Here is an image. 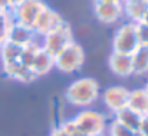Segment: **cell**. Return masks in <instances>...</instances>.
Returning a JSON list of instances; mask_svg holds the SVG:
<instances>
[{"mask_svg": "<svg viewBox=\"0 0 148 136\" xmlns=\"http://www.w3.org/2000/svg\"><path fill=\"white\" fill-rule=\"evenodd\" d=\"M140 135L141 136H148V113L141 118V125H140Z\"/></svg>", "mask_w": 148, "mask_h": 136, "instance_id": "603a6c76", "label": "cell"}, {"mask_svg": "<svg viewBox=\"0 0 148 136\" xmlns=\"http://www.w3.org/2000/svg\"><path fill=\"white\" fill-rule=\"evenodd\" d=\"M3 66V72L7 78L13 79V80H17L20 83H30L33 82L35 79H38L35 76V73L25 67L20 62H14V63H9V65H1Z\"/></svg>", "mask_w": 148, "mask_h": 136, "instance_id": "7c38bea8", "label": "cell"}, {"mask_svg": "<svg viewBox=\"0 0 148 136\" xmlns=\"http://www.w3.org/2000/svg\"><path fill=\"white\" fill-rule=\"evenodd\" d=\"M6 42H10L13 45L25 47V46L30 45L33 42H38V35L35 33L33 27H29L26 24H22V23H17V22L13 20V23L9 27Z\"/></svg>", "mask_w": 148, "mask_h": 136, "instance_id": "9c48e42d", "label": "cell"}, {"mask_svg": "<svg viewBox=\"0 0 148 136\" xmlns=\"http://www.w3.org/2000/svg\"><path fill=\"white\" fill-rule=\"evenodd\" d=\"M63 23H65L63 17L56 10L45 6V9L40 12V14L38 16V19L33 24V30L38 35V37H43L45 35H48L49 32L55 30L56 27H59Z\"/></svg>", "mask_w": 148, "mask_h": 136, "instance_id": "52a82bcc", "label": "cell"}, {"mask_svg": "<svg viewBox=\"0 0 148 136\" xmlns=\"http://www.w3.org/2000/svg\"><path fill=\"white\" fill-rule=\"evenodd\" d=\"M135 32H137L138 43L143 46H148V24L143 22L135 23Z\"/></svg>", "mask_w": 148, "mask_h": 136, "instance_id": "7402d4cb", "label": "cell"}, {"mask_svg": "<svg viewBox=\"0 0 148 136\" xmlns=\"http://www.w3.org/2000/svg\"><path fill=\"white\" fill-rule=\"evenodd\" d=\"M53 62H55V67L59 72L68 75L75 73L81 70V67L85 63V50L79 43L72 42L53 57Z\"/></svg>", "mask_w": 148, "mask_h": 136, "instance_id": "3957f363", "label": "cell"}, {"mask_svg": "<svg viewBox=\"0 0 148 136\" xmlns=\"http://www.w3.org/2000/svg\"><path fill=\"white\" fill-rule=\"evenodd\" d=\"M94 12L99 22L102 23H115L119 22L124 16L122 12V4L121 3H94Z\"/></svg>", "mask_w": 148, "mask_h": 136, "instance_id": "30bf717a", "label": "cell"}, {"mask_svg": "<svg viewBox=\"0 0 148 136\" xmlns=\"http://www.w3.org/2000/svg\"><path fill=\"white\" fill-rule=\"evenodd\" d=\"M141 118H143V116H141L140 113L134 112V110L130 109L128 106L124 107V109H121L119 112L114 113V120H115V122H118L119 125H122V126H125V128H130V129H132V131H135V132L140 131Z\"/></svg>", "mask_w": 148, "mask_h": 136, "instance_id": "2e32d148", "label": "cell"}, {"mask_svg": "<svg viewBox=\"0 0 148 136\" xmlns=\"http://www.w3.org/2000/svg\"><path fill=\"white\" fill-rule=\"evenodd\" d=\"M39 49H40V42H33V43H30V45L25 46V47L22 49V54H20L19 62H20L25 67H27V69L32 70V65H33V60H35L36 53H38Z\"/></svg>", "mask_w": 148, "mask_h": 136, "instance_id": "d6986e66", "label": "cell"}, {"mask_svg": "<svg viewBox=\"0 0 148 136\" xmlns=\"http://www.w3.org/2000/svg\"><path fill=\"white\" fill-rule=\"evenodd\" d=\"M108 65H109L111 72H112L114 75L119 76V78L134 76L131 54L119 53V52H114V50H112V53L109 54V59H108Z\"/></svg>", "mask_w": 148, "mask_h": 136, "instance_id": "8fae6325", "label": "cell"}, {"mask_svg": "<svg viewBox=\"0 0 148 136\" xmlns=\"http://www.w3.org/2000/svg\"><path fill=\"white\" fill-rule=\"evenodd\" d=\"M131 59H132L134 76L148 75V46L140 45L131 53Z\"/></svg>", "mask_w": 148, "mask_h": 136, "instance_id": "9a60e30c", "label": "cell"}, {"mask_svg": "<svg viewBox=\"0 0 148 136\" xmlns=\"http://www.w3.org/2000/svg\"><path fill=\"white\" fill-rule=\"evenodd\" d=\"M76 136H88V135H84V133H78Z\"/></svg>", "mask_w": 148, "mask_h": 136, "instance_id": "f546056e", "label": "cell"}, {"mask_svg": "<svg viewBox=\"0 0 148 136\" xmlns=\"http://www.w3.org/2000/svg\"><path fill=\"white\" fill-rule=\"evenodd\" d=\"M141 22H143V23H145V24H148V12L145 13V16L143 17V20H141Z\"/></svg>", "mask_w": 148, "mask_h": 136, "instance_id": "83f0119b", "label": "cell"}, {"mask_svg": "<svg viewBox=\"0 0 148 136\" xmlns=\"http://www.w3.org/2000/svg\"><path fill=\"white\" fill-rule=\"evenodd\" d=\"M0 10H4V12H9L10 10L9 0H0Z\"/></svg>", "mask_w": 148, "mask_h": 136, "instance_id": "d4e9b609", "label": "cell"}, {"mask_svg": "<svg viewBox=\"0 0 148 136\" xmlns=\"http://www.w3.org/2000/svg\"><path fill=\"white\" fill-rule=\"evenodd\" d=\"M50 136H68V135H66L59 126H55V129L50 132Z\"/></svg>", "mask_w": 148, "mask_h": 136, "instance_id": "cb8c5ba5", "label": "cell"}, {"mask_svg": "<svg viewBox=\"0 0 148 136\" xmlns=\"http://www.w3.org/2000/svg\"><path fill=\"white\" fill-rule=\"evenodd\" d=\"M45 6L46 4L42 0H25L17 7L12 9L10 13H12V17L14 22L26 24L29 27H33L38 16L45 9Z\"/></svg>", "mask_w": 148, "mask_h": 136, "instance_id": "8992f818", "label": "cell"}, {"mask_svg": "<svg viewBox=\"0 0 148 136\" xmlns=\"http://www.w3.org/2000/svg\"><path fill=\"white\" fill-rule=\"evenodd\" d=\"M55 67V62H53V56L49 54L45 49H40L38 50L36 53V57L33 60V65H32V72L35 73L36 78H40V76H45L48 75L50 70Z\"/></svg>", "mask_w": 148, "mask_h": 136, "instance_id": "5bb4252c", "label": "cell"}, {"mask_svg": "<svg viewBox=\"0 0 148 136\" xmlns=\"http://www.w3.org/2000/svg\"><path fill=\"white\" fill-rule=\"evenodd\" d=\"M144 89H145V92L148 93V79H147V82H145V86H144Z\"/></svg>", "mask_w": 148, "mask_h": 136, "instance_id": "f1b7e54d", "label": "cell"}, {"mask_svg": "<svg viewBox=\"0 0 148 136\" xmlns=\"http://www.w3.org/2000/svg\"><path fill=\"white\" fill-rule=\"evenodd\" d=\"M25 0H9V7H10V10L12 9H14V7H17L20 3H23Z\"/></svg>", "mask_w": 148, "mask_h": 136, "instance_id": "484cf974", "label": "cell"}, {"mask_svg": "<svg viewBox=\"0 0 148 136\" xmlns=\"http://www.w3.org/2000/svg\"><path fill=\"white\" fill-rule=\"evenodd\" d=\"M73 122L81 133L88 136H103L106 133L108 120L106 116L101 112L92 109H82L75 118Z\"/></svg>", "mask_w": 148, "mask_h": 136, "instance_id": "7a4b0ae2", "label": "cell"}, {"mask_svg": "<svg viewBox=\"0 0 148 136\" xmlns=\"http://www.w3.org/2000/svg\"><path fill=\"white\" fill-rule=\"evenodd\" d=\"M12 23H13V17L10 10L9 12L0 10V46L7 40V32Z\"/></svg>", "mask_w": 148, "mask_h": 136, "instance_id": "44dd1931", "label": "cell"}, {"mask_svg": "<svg viewBox=\"0 0 148 136\" xmlns=\"http://www.w3.org/2000/svg\"><path fill=\"white\" fill-rule=\"evenodd\" d=\"M143 1H145V3H148V0H143Z\"/></svg>", "mask_w": 148, "mask_h": 136, "instance_id": "4dcf8cb0", "label": "cell"}, {"mask_svg": "<svg viewBox=\"0 0 148 136\" xmlns=\"http://www.w3.org/2000/svg\"><path fill=\"white\" fill-rule=\"evenodd\" d=\"M128 107L134 112L140 113L141 116L148 113V93L144 88L130 90L128 96Z\"/></svg>", "mask_w": 148, "mask_h": 136, "instance_id": "e0dca14e", "label": "cell"}, {"mask_svg": "<svg viewBox=\"0 0 148 136\" xmlns=\"http://www.w3.org/2000/svg\"><path fill=\"white\" fill-rule=\"evenodd\" d=\"M138 46L140 43L137 39L135 23L125 22L115 30L114 37H112V50L114 52L131 54Z\"/></svg>", "mask_w": 148, "mask_h": 136, "instance_id": "5b68a950", "label": "cell"}, {"mask_svg": "<svg viewBox=\"0 0 148 136\" xmlns=\"http://www.w3.org/2000/svg\"><path fill=\"white\" fill-rule=\"evenodd\" d=\"M99 97V83L92 78H81L73 80L65 90V99L73 106L86 109Z\"/></svg>", "mask_w": 148, "mask_h": 136, "instance_id": "6da1fadb", "label": "cell"}, {"mask_svg": "<svg viewBox=\"0 0 148 136\" xmlns=\"http://www.w3.org/2000/svg\"><path fill=\"white\" fill-rule=\"evenodd\" d=\"M106 135L108 136H141L140 132H135V131H132L130 128H125V126L119 125L115 120H112L111 123H108Z\"/></svg>", "mask_w": 148, "mask_h": 136, "instance_id": "ffe728a7", "label": "cell"}, {"mask_svg": "<svg viewBox=\"0 0 148 136\" xmlns=\"http://www.w3.org/2000/svg\"><path fill=\"white\" fill-rule=\"evenodd\" d=\"M130 90L124 86H111L102 93V100L111 113H116L128 106Z\"/></svg>", "mask_w": 148, "mask_h": 136, "instance_id": "ba28073f", "label": "cell"}, {"mask_svg": "<svg viewBox=\"0 0 148 136\" xmlns=\"http://www.w3.org/2000/svg\"><path fill=\"white\" fill-rule=\"evenodd\" d=\"M95 1H99V3H121L122 0H95Z\"/></svg>", "mask_w": 148, "mask_h": 136, "instance_id": "4316f807", "label": "cell"}, {"mask_svg": "<svg viewBox=\"0 0 148 136\" xmlns=\"http://www.w3.org/2000/svg\"><path fill=\"white\" fill-rule=\"evenodd\" d=\"M22 49L20 46L13 45L10 42H4L0 46V59H1V65H9V63H14L19 62L20 54H22Z\"/></svg>", "mask_w": 148, "mask_h": 136, "instance_id": "ac0fdd59", "label": "cell"}, {"mask_svg": "<svg viewBox=\"0 0 148 136\" xmlns=\"http://www.w3.org/2000/svg\"><path fill=\"white\" fill-rule=\"evenodd\" d=\"M73 40V33H72V29L71 26L65 22L63 24H60L59 27H56L55 30L49 32L48 35H45L42 37V42L40 46L42 49H45L49 54H52L53 57L60 53L66 46H69Z\"/></svg>", "mask_w": 148, "mask_h": 136, "instance_id": "277c9868", "label": "cell"}, {"mask_svg": "<svg viewBox=\"0 0 148 136\" xmlns=\"http://www.w3.org/2000/svg\"><path fill=\"white\" fill-rule=\"evenodd\" d=\"M121 4H122L124 16H127L128 22H132V23L141 22L148 12V3L143 0H122Z\"/></svg>", "mask_w": 148, "mask_h": 136, "instance_id": "4fadbf2b", "label": "cell"}]
</instances>
